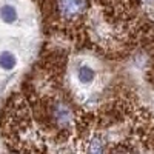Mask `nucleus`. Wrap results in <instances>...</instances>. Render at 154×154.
I'll list each match as a JSON object with an SVG mask.
<instances>
[{
	"label": "nucleus",
	"mask_w": 154,
	"mask_h": 154,
	"mask_svg": "<svg viewBox=\"0 0 154 154\" xmlns=\"http://www.w3.org/2000/svg\"><path fill=\"white\" fill-rule=\"evenodd\" d=\"M94 71H93V68H89V66H86V65H83V66H80L79 68V72H77V77H79V80L83 83V85H88V83H91L93 80H94Z\"/></svg>",
	"instance_id": "5"
},
{
	"label": "nucleus",
	"mask_w": 154,
	"mask_h": 154,
	"mask_svg": "<svg viewBox=\"0 0 154 154\" xmlns=\"http://www.w3.org/2000/svg\"><path fill=\"white\" fill-rule=\"evenodd\" d=\"M103 142H100L99 139H94L91 142V146H89V151L91 152H99V151H103Z\"/></svg>",
	"instance_id": "6"
},
{
	"label": "nucleus",
	"mask_w": 154,
	"mask_h": 154,
	"mask_svg": "<svg viewBox=\"0 0 154 154\" xmlns=\"http://www.w3.org/2000/svg\"><path fill=\"white\" fill-rule=\"evenodd\" d=\"M0 19L5 23H14L19 19V12L12 5H3L0 8Z\"/></svg>",
	"instance_id": "3"
},
{
	"label": "nucleus",
	"mask_w": 154,
	"mask_h": 154,
	"mask_svg": "<svg viewBox=\"0 0 154 154\" xmlns=\"http://www.w3.org/2000/svg\"><path fill=\"white\" fill-rule=\"evenodd\" d=\"M17 63V59L16 56L9 53V51H3L2 54H0V68L5 69V71H11L12 68L16 66Z\"/></svg>",
	"instance_id": "4"
},
{
	"label": "nucleus",
	"mask_w": 154,
	"mask_h": 154,
	"mask_svg": "<svg viewBox=\"0 0 154 154\" xmlns=\"http://www.w3.org/2000/svg\"><path fill=\"white\" fill-rule=\"evenodd\" d=\"M51 116H53V120L56 122V125L59 128H68L72 122V112L71 109L65 105V103H54L53 111H51Z\"/></svg>",
	"instance_id": "2"
},
{
	"label": "nucleus",
	"mask_w": 154,
	"mask_h": 154,
	"mask_svg": "<svg viewBox=\"0 0 154 154\" xmlns=\"http://www.w3.org/2000/svg\"><path fill=\"white\" fill-rule=\"evenodd\" d=\"M88 0H59V12L65 20H75L86 12Z\"/></svg>",
	"instance_id": "1"
}]
</instances>
